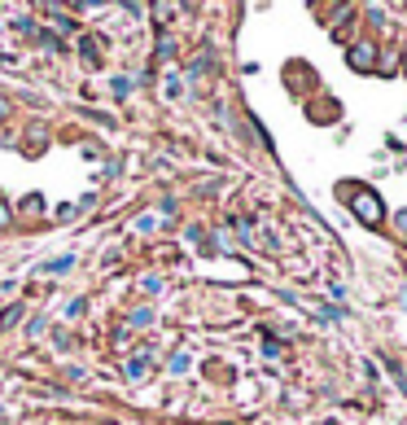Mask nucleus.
Instances as JSON below:
<instances>
[{
	"mask_svg": "<svg viewBox=\"0 0 407 425\" xmlns=\"http://www.w3.org/2000/svg\"><path fill=\"white\" fill-rule=\"evenodd\" d=\"M9 219H14V215H9V206H5V202H0V228H5V224H9Z\"/></svg>",
	"mask_w": 407,
	"mask_h": 425,
	"instance_id": "39448f33",
	"label": "nucleus"
},
{
	"mask_svg": "<svg viewBox=\"0 0 407 425\" xmlns=\"http://www.w3.org/2000/svg\"><path fill=\"white\" fill-rule=\"evenodd\" d=\"M149 373V360H131L127 364V377H145Z\"/></svg>",
	"mask_w": 407,
	"mask_h": 425,
	"instance_id": "20e7f679",
	"label": "nucleus"
},
{
	"mask_svg": "<svg viewBox=\"0 0 407 425\" xmlns=\"http://www.w3.org/2000/svg\"><path fill=\"white\" fill-rule=\"evenodd\" d=\"M346 202H351V210L368 224V228H381V224H386V206H381V197L373 193V188L351 184V188H346Z\"/></svg>",
	"mask_w": 407,
	"mask_h": 425,
	"instance_id": "f257e3e1",
	"label": "nucleus"
},
{
	"mask_svg": "<svg viewBox=\"0 0 407 425\" xmlns=\"http://www.w3.org/2000/svg\"><path fill=\"white\" fill-rule=\"evenodd\" d=\"M394 224H399V228L407 232V210H399V215H394Z\"/></svg>",
	"mask_w": 407,
	"mask_h": 425,
	"instance_id": "423d86ee",
	"label": "nucleus"
},
{
	"mask_svg": "<svg viewBox=\"0 0 407 425\" xmlns=\"http://www.w3.org/2000/svg\"><path fill=\"white\" fill-rule=\"evenodd\" d=\"M346 62H351L355 70H364V75H368V70H377V49H373V44H355Z\"/></svg>",
	"mask_w": 407,
	"mask_h": 425,
	"instance_id": "f03ea898",
	"label": "nucleus"
},
{
	"mask_svg": "<svg viewBox=\"0 0 407 425\" xmlns=\"http://www.w3.org/2000/svg\"><path fill=\"white\" fill-rule=\"evenodd\" d=\"M70 268H75V259L62 254V259H53V263H49V272H70Z\"/></svg>",
	"mask_w": 407,
	"mask_h": 425,
	"instance_id": "7ed1b4c3",
	"label": "nucleus"
}]
</instances>
